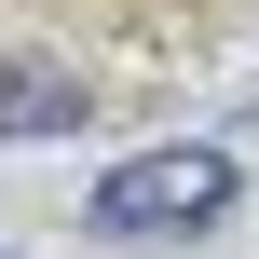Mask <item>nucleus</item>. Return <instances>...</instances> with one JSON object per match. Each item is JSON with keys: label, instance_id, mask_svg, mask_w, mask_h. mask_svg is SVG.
<instances>
[{"label": "nucleus", "instance_id": "f257e3e1", "mask_svg": "<svg viewBox=\"0 0 259 259\" xmlns=\"http://www.w3.org/2000/svg\"><path fill=\"white\" fill-rule=\"evenodd\" d=\"M232 205V150H137V164H109L96 178V232L109 246H164V232H205Z\"/></svg>", "mask_w": 259, "mask_h": 259}, {"label": "nucleus", "instance_id": "f03ea898", "mask_svg": "<svg viewBox=\"0 0 259 259\" xmlns=\"http://www.w3.org/2000/svg\"><path fill=\"white\" fill-rule=\"evenodd\" d=\"M82 123V82L55 68V55H0V150H27V137H68Z\"/></svg>", "mask_w": 259, "mask_h": 259}]
</instances>
